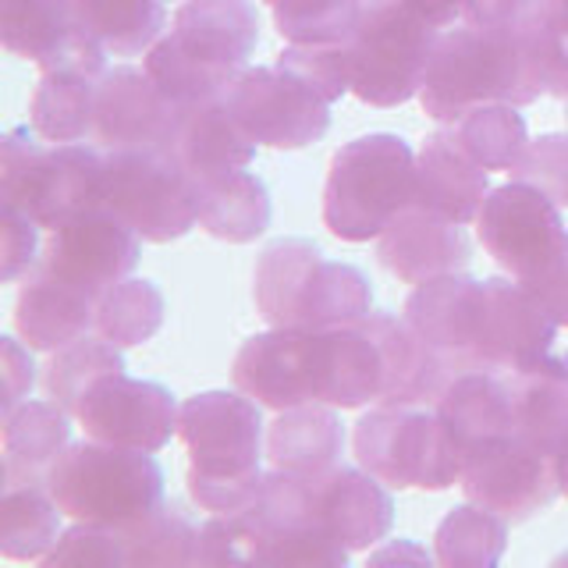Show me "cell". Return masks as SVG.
Instances as JSON below:
<instances>
[{
  "label": "cell",
  "mask_w": 568,
  "mask_h": 568,
  "mask_svg": "<svg viewBox=\"0 0 568 568\" xmlns=\"http://www.w3.org/2000/svg\"><path fill=\"white\" fill-rule=\"evenodd\" d=\"M544 97V79L526 26H452L440 29L419 89L423 114L455 124L484 103L526 106Z\"/></svg>",
  "instance_id": "cell-1"
},
{
  "label": "cell",
  "mask_w": 568,
  "mask_h": 568,
  "mask_svg": "<svg viewBox=\"0 0 568 568\" xmlns=\"http://www.w3.org/2000/svg\"><path fill=\"white\" fill-rule=\"evenodd\" d=\"M245 390H200L182 402L178 437L189 452V497L210 515L245 511L263 494V413Z\"/></svg>",
  "instance_id": "cell-2"
},
{
  "label": "cell",
  "mask_w": 568,
  "mask_h": 568,
  "mask_svg": "<svg viewBox=\"0 0 568 568\" xmlns=\"http://www.w3.org/2000/svg\"><path fill=\"white\" fill-rule=\"evenodd\" d=\"M260 47L253 0H185L171 29L142 53V68L171 103L192 106L224 97Z\"/></svg>",
  "instance_id": "cell-3"
},
{
  "label": "cell",
  "mask_w": 568,
  "mask_h": 568,
  "mask_svg": "<svg viewBox=\"0 0 568 568\" xmlns=\"http://www.w3.org/2000/svg\"><path fill=\"white\" fill-rule=\"evenodd\" d=\"M256 310L271 327L331 331L373 310V284L355 263L327 260L310 239H277L253 271Z\"/></svg>",
  "instance_id": "cell-4"
},
{
  "label": "cell",
  "mask_w": 568,
  "mask_h": 568,
  "mask_svg": "<svg viewBox=\"0 0 568 568\" xmlns=\"http://www.w3.org/2000/svg\"><path fill=\"white\" fill-rule=\"evenodd\" d=\"M416 203V150L395 132H369L337 146L324 185V227L342 242L381 239Z\"/></svg>",
  "instance_id": "cell-5"
},
{
  "label": "cell",
  "mask_w": 568,
  "mask_h": 568,
  "mask_svg": "<svg viewBox=\"0 0 568 568\" xmlns=\"http://www.w3.org/2000/svg\"><path fill=\"white\" fill-rule=\"evenodd\" d=\"M47 487L71 523L129 529L164 501V469L153 452L85 437L53 462Z\"/></svg>",
  "instance_id": "cell-6"
},
{
  "label": "cell",
  "mask_w": 568,
  "mask_h": 568,
  "mask_svg": "<svg viewBox=\"0 0 568 568\" xmlns=\"http://www.w3.org/2000/svg\"><path fill=\"white\" fill-rule=\"evenodd\" d=\"M103 146L47 142L32 124H18L0 139V200L50 231L71 213L103 206Z\"/></svg>",
  "instance_id": "cell-7"
},
{
  "label": "cell",
  "mask_w": 568,
  "mask_h": 568,
  "mask_svg": "<svg viewBox=\"0 0 568 568\" xmlns=\"http://www.w3.org/2000/svg\"><path fill=\"white\" fill-rule=\"evenodd\" d=\"M355 462L390 490H452L462 448L437 408L381 405L355 423Z\"/></svg>",
  "instance_id": "cell-8"
},
{
  "label": "cell",
  "mask_w": 568,
  "mask_h": 568,
  "mask_svg": "<svg viewBox=\"0 0 568 568\" xmlns=\"http://www.w3.org/2000/svg\"><path fill=\"white\" fill-rule=\"evenodd\" d=\"M440 29L423 22L402 0H363L348 36L352 97L369 106H398L419 97Z\"/></svg>",
  "instance_id": "cell-9"
},
{
  "label": "cell",
  "mask_w": 568,
  "mask_h": 568,
  "mask_svg": "<svg viewBox=\"0 0 568 568\" xmlns=\"http://www.w3.org/2000/svg\"><path fill=\"white\" fill-rule=\"evenodd\" d=\"M103 206L153 245L185 239L200 224V192L174 150H106Z\"/></svg>",
  "instance_id": "cell-10"
},
{
  "label": "cell",
  "mask_w": 568,
  "mask_h": 568,
  "mask_svg": "<svg viewBox=\"0 0 568 568\" xmlns=\"http://www.w3.org/2000/svg\"><path fill=\"white\" fill-rule=\"evenodd\" d=\"M476 359L479 369L568 381V320H558L515 277H484Z\"/></svg>",
  "instance_id": "cell-11"
},
{
  "label": "cell",
  "mask_w": 568,
  "mask_h": 568,
  "mask_svg": "<svg viewBox=\"0 0 568 568\" xmlns=\"http://www.w3.org/2000/svg\"><path fill=\"white\" fill-rule=\"evenodd\" d=\"M224 103L256 146L306 150L331 129V103L277 61L242 68Z\"/></svg>",
  "instance_id": "cell-12"
},
{
  "label": "cell",
  "mask_w": 568,
  "mask_h": 568,
  "mask_svg": "<svg viewBox=\"0 0 568 568\" xmlns=\"http://www.w3.org/2000/svg\"><path fill=\"white\" fill-rule=\"evenodd\" d=\"M469 501L497 511L508 526L529 523L561 494L555 458L532 448L519 434L479 440L462 455V479Z\"/></svg>",
  "instance_id": "cell-13"
},
{
  "label": "cell",
  "mask_w": 568,
  "mask_h": 568,
  "mask_svg": "<svg viewBox=\"0 0 568 568\" xmlns=\"http://www.w3.org/2000/svg\"><path fill=\"white\" fill-rule=\"evenodd\" d=\"M476 235L508 277L529 281L561 253L568 227L561 221V206L550 203L540 189L508 182L490 189L479 206Z\"/></svg>",
  "instance_id": "cell-14"
},
{
  "label": "cell",
  "mask_w": 568,
  "mask_h": 568,
  "mask_svg": "<svg viewBox=\"0 0 568 568\" xmlns=\"http://www.w3.org/2000/svg\"><path fill=\"white\" fill-rule=\"evenodd\" d=\"M178 416L182 405L171 387L129 377L124 369L100 377L75 408V423L85 437L153 455L178 437Z\"/></svg>",
  "instance_id": "cell-15"
},
{
  "label": "cell",
  "mask_w": 568,
  "mask_h": 568,
  "mask_svg": "<svg viewBox=\"0 0 568 568\" xmlns=\"http://www.w3.org/2000/svg\"><path fill=\"white\" fill-rule=\"evenodd\" d=\"M142 256V239L114 210L89 206L47 231L40 271L79 284L85 292H106L111 284L132 277Z\"/></svg>",
  "instance_id": "cell-16"
},
{
  "label": "cell",
  "mask_w": 568,
  "mask_h": 568,
  "mask_svg": "<svg viewBox=\"0 0 568 568\" xmlns=\"http://www.w3.org/2000/svg\"><path fill=\"white\" fill-rule=\"evenodd\" d=\"M182 106L171 103L146 68H106L97 89L93 142L103 150H171Z\"/></svg>",
  "instance_id": "cell-17"
},
{
  "label": "cell",
  "mask_w": 568,
  "mask_h": 568,
  "mask_svg": "<svg viewBox=\"0 0 568 568\" xmlns=\"http://www.w3.org/2000/svg\"><path fill=\"white\" fill-rule=\"evenodd\" d=\"M306 511L348 550H369L387 540L395 526V497L363 466H334L331 473L306 479Z\"/></svg>",
  "instance_id": "cell-18"
},
{
  "label": "cell",
  "mask_w": 568,
  "mask_h": 568,
  "mask_svg": "<svg viewBox=\"0 0 568 568\" xmlns=\"http://www.w3.org/2000/svg\"><path fill=\"white\" fill-rule=\"evenodd\" d=\"M231 377L239 390L274 413L313 402V331L271 327L245 337Z\"/></svg>",
  "instance_id": "cell-19"
},
{
  "label": "cell",
  "mask_w": 568,
  "mask_h": 568,
  "mask_svg": "<svg viewBox=\"0 0 568 568\" xmlns=\"http://www.w3.org/2000/svg\"><path fill=\"white\" fill-rule=\"evenodd\" d=\"M479 288L484 281L462 274H444L416 284L405 298V320L430 345L452 373L479 369L476 334H479Z\"/></svg>",
  "instance_id": "cell-20"
},
{
  "label": "cell",
  "mask_w": 568,
  "mask_h": 568,
  "mask_svg": "<svg viewBox=\"0 0 568 568\" xmlns=\"http://www.w3.org/2000/svg\"><path fill=\"white\" fill-rule=\"evenodd\" d=\"M377 260L398 281L423 284L466 271L473 260V245L466 224L437 217V213L413 203L384 227V235L377 239Z\"/></svg>",
  "instance_id": "cell-21"
},
{
  "label": "cell",
  "mask_w": 568,
  "mask_h": 568,
  "mask_svg": "<svg viewBox=\"0 0 568 568\" xmlns=\"http://www.w3.org/2000/svg\"><path fill=\"white\" fill-rule=\"evenodd\" d=\"M384 398V359L369 327L348 324L313 331V402L334 408L381 405Z\"/></svg>",
  "instance_id": "cell-22"
},
{
  "label": "cell",
  "mask_w": 568,
  "mask_h": 568,
  "mask_svg": "<svg viewBox=\"0 0 568 568\" xmlns=\"http://www.w3.org/2000/svg\"><path fill=\"white\" fill-rule=\"evenodd\" d=\"M0 43L14 58L40 64V71L64 64L106 68L111 58L75 29L61 0H0Z\"/></svg>",
  "instance_id": "cell-23"
},
{
  "label": "cell",
  "mask_w": 568,
  "mask_h": 568,
  "mask_svg": "<svg viewBox=\"0 0 568 568\" xmlns=\"http://www.w3.org/2000/svg\"><path fill=\"white\" fill-rule=\"evenodd\" d=\"M487 195L490 171L458 146L448 124L423 139V150L416 153V206L455 224H473Z\"/></svg>",
  "instance_id": "cell-24"
},
{
  "label": "cell",
  "mask_w": 568,
  "mask_h": 568,
  "mask_svg": "<svg viewBox=\"0 0 568 568\" xmlns=\"http://www.w3.org/2000/svg\"><path fill=\"white\" fill-rule=\"evenodd\" d=\"M97 298L100 295L36 266L18 288L14 331L32 352H58L97 327Z\"/></svg>",
  "instance_id": "cell-25"
},
{
  "label": "cell",
  "mask_w": 568,
  "mask_h": 568,
  "mask_svg": "<svg viewBox=\"0 0 568 568\" xmlns=\"http://www.w3.org/2000/svg\"><path fill=\"white\" fill-rule=\"evenodd\" d=\"M373 342L381 345L384 359V398L381 405H426L444 395L455 373L444 366L440 355L408 327L405 316L369 310L363 316Z\"/></svg>",
  "instance_id": "cell-26"
},
{
  "label": "cell",
  "mask_w": 568,
  "mask_h": 568,
  "mask_svg": "<svg viewBox=\"0 0 568 568\" xmlns=\"http://www.w3.org/2000/svg\"><path fill=\"white\" fill-rule=\"evenodd\" d=\"M171 150L192 174L195 185L256 164V142L242 132V124L227 111L224 97L182 106Z\"/></svg>",
  "instance_id": "cell-27"
},
{
  "label": "cell",
  "mask_w": 568,
  "mask_h": 568,
  "mask_svg": "<svg viewBox=\"0 0 568 568\" xmlns=\"http://www.w3.org/2000/svg\"><path fill=\"white\" fill-rule=\"evenodd\" d=\"M71 416L53 398L36 402L26 398L0 419V444H4V487L14 484H47L68 444H71Z\"/></svg>",
  "instance_id": "cell-28"
},
{
  "label": "cell",
  "mask_w": 568,
  "mask_h": 568,
  "mask_svg": "<svg viewBox=\"0 0 568 568\" xmlns=\"http://www.w3.org/2000/svg\"><path fill=\"white\" fill-rule=\"evenodd\" d=\"M345 452V426L337 419L334 405H292L277 413L266 426V458L271 469L292 473L302 479H316L342 466Z\"/></svg>",
  "instance_id": "cell-29"
},
{
  "label": "cell",
  "mask_w": 568,
  "mask_h": 568,
  "mask_svg": "<svg viewBox=\"0 0 568 568\" xmlns=\"http://www.w3.org/2000/svg\"><path fill=\"white\" fill-rule=\"evenodd\" d=\"M437 413L455 434L462 455L473 444L515 434V408H511V381L501 369H466L455 373L437 398Z\"/></svg>",
  "instance_id": "cell-30"
},
{
  "label": "cell",
  "mask_w": 568,
  "mask_h": 568,
  "mask_svg": "<svg viewBox=\"0 0 568 568\" xmlns=\"http://www.w3.org/2000/svg\"><path fill=\"white\" fill-rule=\"evenodd\" d=\"M106 68L64 64L43 71L29 100V124L47 142H89L97 121V89Z\"/></svg>",
  "instance_id": "cell-31"
},
{
  "label": "cell",
  "mask_w": 568,
  "mask_h": 568,
  "mask_svg": "<svg viewBox=\"0 0 568 568\" xmlns=\"http://www.w3.org/2000/svg\"><path fill=\"white\" fill-rule=\"evenodd\" d=\"M195 192H200V227L210 239L248 245L271 227L274 217L271 189L248 168L200 182Z\"/></svg>",
  "instance_id": "cell-32"
},
{
  "label": "cell",
  "mask_w": 568,
  "mask_h": 568,
  "mask_svg": "<svg viewBox=\"0 0 568 568\" xmlns=\"http://www.w3.org/2000/svg\"><path fill=\"white\" fill-rule=\"evenodd\" d=\"M61 8L111 58H139L168 32L164 0H61Z\"/></svg>",
  "instance_id": "cell-33"
},
{
  "label": "cell",
  "mask_w": 568,
  "mask_h": 568,
  "mask_svg": "<svg viewBox=\"0 0 568 568\" xmlns=\"http://www.w3.org/2000/svg\"><path fill=\"white\" fill-rule=\"evenodd\" d=\"M64 511L47 484H14L0 497V555L8 561H43L61 540Z\"/></svg>",
  "instance_id": "cell-34"
},
{
  "label": "cell",
  "mask_w": 568,
  "mask_h": 568,
  "mask_svg": "<svg viewBox=\"0 0 568 568\" xmlns=\"http://www.w3.org/2000/svg\"><path fill=\"white\" fill-rule=\"evenodd\" d=\"M124 565H200V526L192 523L182 501H160L146 519L118 529Z\"/></svg>",
  "instance_id": "cell-35"
},
{
  "label": "cell",
  "mask_w": 568,
  "mask_h": 568,
  "mask_svg": "<svg viewBox=\"0 0 568 568\" xmlns=\"http://www.w3.org/2000/svg\"><path fill=\"white\" fill-rule=\"evenodd\" d=\"M505 547L508 523L476 501L452 508L434 532V555L444 568H490L505 558Z\"/></svg>",
  "instance_id": "cell-36"
},
{
  "label": "cell",
  "mask_w": 568,
  "mask_h": 568,
  "mask_svg": "<svg viewBox=\"0 0 568 568\" xmlns=\"http://www.w3.org/2000/svg\"><path fill=\"white\" fill-rule=\"evenodd\" d=\"M515 434L555 458L568 440V381L540 373H508Z\"/></svg>",
  "instance_id": "cell-37"
},
{
  "label": "cell",
  "mask_w": 568,
  "mask_h": 568,
  "mask_svg": "<svg viewBox=\"0 0 568 568\" xmlns=\"http://www.w3.org/2000/svg\"><path fill=\"white\" fill-rule=\"evenodd\" d=\"M168 302L150 277H124L97 298V334L118 348H135L164 327Z\"/></svg>",
  "instance_id": "cell-38"
},
{
  "label": "cell",
  "mask_w": 568,
  "mask_h": 568,
  "mask_svg": "<svg viewBox=\"0 0 568 568\" xmlns=\"http://www.w3.org/2000/svg\"><path fill=\"white\" fill-rule=\"evenodd\" d=\"M455 142L484 171H511L515 160L529 146L526 118L511 103H484L448 124Z\"/></svg>",
  "instance_id": "cell-39"
},
{
  "label": "cell",
  "mask_w": 568,
  "mask_h": 568,
  "mask_svg": "<svg viewBox=\"0 0 568 568\" xmlns=\"http://www.w3.org/2000/svg\"><path fill=\"white\" fill-rule=\"evenodd\" d=\"M121 369H124V355L114 342H106L100 334H82L79 342L50 352V363L43 373L47 398H53L75 416L85 390L100 377H106V373H121Z\"/></svg>",
  "instance_id": "cell-40"
},
{
  "label": "cell",
  "mask_w": 568,
  "mask_h": 568,
  "mask_svg": "<svg viewBox=\"0 0 568 568\" xmlns=\"http://www.w3.org/2000/svg\"><path fill=\"white\" fill-rule=\"evenodd\" d=\"M284 43H345L363 0H263Z\"/></svg>",
  "instance_id": "cell-41"
},
{
  "label": "cell",
  "mask_w": 568,
  "mask_h": 568,
  "mask_svg": "<svg viewBox=\"0 0 568 568\" xmlns=\"http://www.w3.org/2000/svg\"><path fill=\"white\" fill-rule=\"evenodd\" d=\"M277 64L313 85L327 103L352 93V58L348 43H288L277 53Z\"/></svg>",
  "instance_id": "cell-42"
},
{
  "label": "cell",
  "mask_w": 568,
  "mask_h": 568,
  "mask_svg": "<svg viewBox=\"0 0 568 568\" xmlns=\"http://www.w3.org/2000/svg\"><path fill=\"white\" fill-rule=\"evenodd\" d=\"M529 32L544 93L568 100V0H547L544 11L529 22Z\"/></svg>",
  "instance_id": "cell-43"
},
{
  "label": "cell",
  "mask_w": 568,
  "mask_h": 568,
  "mask_svg": "<svg viewBox=\"0 0 568 568\" xmlns=\"http://www.w3.org/2000/svg\"><path fill=\"white\" fill-rule=\"evenodd\" d=\"M508 174L511 182H526L532 189H540L550 203L568 210V135L547 132L540 139H529V146L515 160V168Z\"/></svg>",
  "instance_id": "cell-44"
},
{
  "label": "cell",
  "mask_w": 568,
  "mask_h": 568,
  "mask_svg": "<svg viewBox=\"0 0 568 568\" xmlns=\"http://www.w3.org/2000/svg\"><path fill=\"white\" fill-rule=\"evenodd\" d=\"M47 568L53 565H85V568H118L124 565V547L118 529L75 523L61 532V540L50 547V555L40 561Z\"/></svg>",
  "instance_id": "cell-45"
},
{
  "label": "cell",
  "mask_w": 568,
  "mask_h": 568,
  "mask_svg": "<svg viewBox=\"0 0 568 568\" xmlns=\"http://www.w3.org/2000/svg\"><path fill=\"white\" fill-rule=\"evenodd\" d=\"M43 227L26 210L4 203V213H0V260H4V271H0V277L8 284L26 281L43 256Z\"/></svg>",
  "instance_id": "cell-46"
},
{
  "label": "cell",
  "mask_w": 568,
  "mask_h": 568,
  "mask_svg": "<svg viewBox=\"0 0 568 568\" xmlns=\"http://www.w3.org/2000/svg\"><path fill=\"white\" fill-rule=\"evenodd\" d=\"M0 359H4V413H11L14 405H22L32 395L36 363H32V348L11 334L0 337Z\"/></svg>",
  "instance_id": "cell-47"
},
{
  "label": "cell",
  "mask_w": 568,
  "mask_h": 568,
  "mask_svg": "<svg viewBox=\"0 0 568 568\" xmlns=\"http://www.w3.org/2000/svg\"><path fill=\"white\" fill-rule=\"evenodd\" d=\"M547 0H466L462 22L469 26H526L544 11Z\"/></svg>",
  "instance_id": "cell-48"
},
{
  "label": "cell",
  "mask_w": 568,
  "mask_h": 568,
  "mask_svg": "<svg viewBox=\"0 0 568 568\" xmlns=\"http://www.w3.org/2000/svg\"><path fill=\"white\" fill-rule=\"evenodd\" d=\"M519 284L529 295H537L558 320H568V242L561 245V253L550 260L537 277L519 281Z\"/></svg>",
  "instance_id": "cell-49"
},
{
  "label": "cell",
  "mask_w": 568,
  "mask_h": 568,
  "mask_svg": "<svg viewBox=\"0 0 568 568\" xmlns=\"http://www.w3.org/2000/svg\"><path fill=\"white\" fill-rule=\"evenodd\" d=\"M408 11H416L423 22H430L434 29H452L466 14V0H402Z\"/></svg>",
  "instance_id": "cell-50"
},
{
  "label": "cell",
  "mask_w": 568,
  "mask_h": 568,
  "mask_svg": "<svg viewBox=\"0 0 568 568\" xmlns=\"http://www.w3.org/2000/svg\"><path fill=\"white\" fill-rule=\"evenodd\" d=\"M390 561H413V565H434L437 555H430L426 547H419L416 540H390L384 544L381 550H373L369 555V565H390Z\"/></svg>",
  "instance_id": "cell-51"
},
{
  "label": "cell",
  "mask_w": 568,
  "mask_h": 568,
  "mask_svg": "<svg viewBox=\"0 0 568 568\" xmlns=\"http://www.w3.org/2000/svg\"><path fill=\"white\" fill-rule=\"evenodd\" d=\"M555 473H558V490H561V497H568V440H565V448L555 455Z\"/></svg>",
  "instance_id": "cell-52"
},
{
  "label": "cell",
  "mask_w": 568,
  "mask_h": 568,
  "mask_svg": "<svg viewBox=\"0 0 568 568\" xmlns=\"http://www.w3.org/2000/svg\"><path fill=\"white\" fill-rule=\"evenodd\" d=\"M565 121H568V111H565Z\"/></svg>",
  "instance_id": "cell-53"
}]
</instances>
